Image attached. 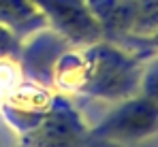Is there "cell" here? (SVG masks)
Listing matches in <instances>:
<instances>
[{"label": "cell", "instance_id": "cell-1", "mask_svg": "<svg viewBox=\"0 0 158 147\" xmlns=\"http://www.w3.org/2000/svg\"><path fill=\"white\" fill-rule=\"evenodd\" d=\"M141 71L143 62L135 49L101 39L66 47L53 62L49 79L60 92L118 102L139 92Z\"/></svg>", "mask_w": 158, "mask_h": 147}, {"label": "cell", "instance_id": "cell-2", "mask_svg": "<svg viewBox=\"0 0 158 147\" xmlns=\"http://www.w3.org/2000/svg\"><path fill=\"white\" fill-rule=\"evenodd\" d=\"M156 132L158 104L137 92L124 100H118L115 107L105 117L88 130V137H92L96 141H105V143L131 145Z\"/></svg>", "mask_w": 158, "mask_h": 147}, {"label": "cell", "instance_id": "cell-3", "mask_svg": "<svg viewBox=\"0 0 158 147\" xmlns=\"http://www.w3.org/2000/svg\"><path fill=\"white\" fill-rule=\"evenodd\" d=\"M88 130L90 128L71 100L58 92L47 113L22 141L26 147H77L88 139Z\"/></svg>", "mask_w": 158, "mask_h": 147}, {"label": "cell", "instance_id": "cell-4", "mask_svg": "<svg viewBox=\"0 0 158 147\" xmlns=\"http://www.w3.org/2000/svg\"><path fill=\"white\" fill-rule=\"evenodd\" d=\"M49 30L56 32L71 47L90 45L105 39L101 24L92 15L85 0H34Z\"/></svg>", "mask_w": 158, "mask_h": 147}, {"label": "cell", "instance_id": "cell-5", "mask_svg": "<svg viewBox=\"0 0 158 147\" xmlns=\"http://www.w3.org/2000/svg\"><path fill=\"white\" fill-rule=\"evenodd\" d=\"M0 28L17 43H26L34 34L49 30L34 0H0Z\"/></svg>", "mask_w": 158, "mask_h": 147}, {"label": "cell", "instance_id": "cell-6", "mask_svg": "<svg viewBox=\"0 0 158 147\" xmlns=\"http://www.w3.org/2000/svg\"><path fill=\"white\" fill-rule=\"evenodd\" d=\"M139 94L158 104V55L143 64L141 79H139Z\"/></svg>", "mask_w": 158, "mask_h": 147}, {"label": "cell", "instance_id": "cell-7", "mask_svg": "<svg viewBox=\"0 0 158 147\" xmlns=\"http://www.w3.org/2000/svg\"><path fill=\"white\" fill-rule=\"evenodd\" d=\"M22 49V43H17L6 30L0 28V60H11L19 53Z\"/></svg>", "mask_w": 158, "mask_h": 147}]
</instances>
